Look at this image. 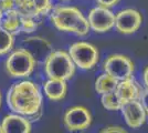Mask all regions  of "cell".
I'll return each instance as SVG.
<instances>
[{
	"label": "cell",
	"mask_w": 148,
	"mask_h": 133,
	"mask_svg": "<svg viewBox=\"0 0 148 133\" xmlns=\"http://www.w3.org/2000/svg\"><path fill=\"white\" fill-rule=\"evenodd\" d=\"M7 104L14 113L32 116L42 109V93L37 84L29 80L13 83L7 92Z\"/></svg>",
	"instance_id": "cell-1"
},
{
	"label": "cell",
	"mask_w": 148,
	"mask_h": 133,
	"mask_svg": "<svg viewBox=\"0 0 148 133\" xmlns=\"http://www.w3.org/2000/svg\"><path fill=\"white\" fill-rule=\"evenodd\" d=\"M50 19L56 29L64 32H71L80 37L88 34L91 29L88 20L76 7H56L51 12Z\"/></svg>",
	"instance_id": "cell-2"
},
{
	"label": "cell",
	"mask_w": 148,
	"mask_h": 133,
	"mask_svg": "<svg viewBox=\"0 0 148 133\" xmlns=\"http://www.w3.org/2000/svg\"><path fill=\"white\" fill-rule=\"evenodd\" d=\"M44 71L50 79L69 80L75 73L74 64L70 53L66 51H52L44 61Z\"/></svg>",
	"instance_id": "cell-3"
},
{
	"label": "cell",
	"mask_w": 148,
	"mask_h": 133,
	"mask_svg": "<svg viewBox=\"0 0 148 133\" xmlns=\"http://www.w3.org/2000/svg\"><path fill=\"white\" fill-rule=\"evenodd\" d=\"M37 61L25 48L14 50L6 60V70L12 78H28L36 69Z\"/></svg>",
	"instance_id": "cell-4"
},
{
	"label": "cell",
	"mask_w": 148,
	"mask_h": 133,
	"mask_svg": "<svg viewBox=\"0 0 148 133\" xmlns=\"http://www.w3.org/2000/svg\"><path fill=\"white\" fill-rule=\"evenodd\" d=\"M69 53L75 67H79L83 70L94 68L99 59V49L94 44L85 41H79L73 43L69 48Z\"/></svg>",
	"instance_id": "cell-5"
},
{
	"label": "cell",
	"mask_w": 148,
	"mask_h": 133,
	"mask_svg": "<svg viewBox=\"0 0 148 133\" xmlns=\"http://www.w3.org/2000/svg\"><path fill=\"white\" fill-rule=\"evenodd\" d=\"M103 69L104 72L111 74L117 81H122L133 76L135 67L128 57L124 54H112L105 60Z\"/></svg>",
	"instance_id": "cell-6"
},
{
	"label": "cell",
	"mask_w": 148,
	"mask_h": 133,
	"mask_svg": "<svg viewBox=\"0 0 148 133\" xmlns=\"http://www.w3.org/2000/svg\"><path fill=\"white\" fill-rule=\"evenodd\" d=\"M63 122L69 131H83L91 125L92 114L85 107L75 105L65 111Z\"/></svg>",
	"instance_id": "cell-7"
},
{
	"label": "cell",
	"mask_w": 148,
	"mask_h": 133,
	"mask_svg": "<svg viewBox=\"0 0 148 133\" xmlns=\"http://www.w3.org/2000/svg\"><path fill=\"white\" fill-rule=\"evenodd\" d=\"M87 20L93 31L104 33L114 28L115 13L107 7L97 6L90 11Z\"/></svg>",
	"instance_id": "cell-8"
},
{
	"label": "cell",
	"mask_w": 148,
	"mask_h": 133,
	"mask_svg": "<svg viewBox=\"0 0 148 133\" xmlns=\"http://www.w3.org/2000/svg\"><path fill=\"white\" fill-rule=\"evenodd\" d=\"M143 17L135 9H124L115 14V28L119 33H135L142 25Z\"/></svg>",
	"instance_id": "cell-9"
},
{
	"label": "cell",
	"mask_w": 148,
	"mask_h": 133,
	"mask_svg": "<svg viewBox=\"0 0 148 133\" xmlns=\"http://www.w3.org/2000/svg\"><path fill=\"white\" fill-rule=\"evenodd\" d=\"M122 114L126 124L132 129H139L146 122V111L139 100H132L122 104Z\"/></svg>",
	"instance_id": "cell-10"
},
{
	"label": "cell",
	"mask_w": 148,
	"mask_h": 133,
	"mask_svg": "<svg viewBox=\"0 0 148 133\" xmlns=\"http://www.w3.org/2000/svg\"><path fill=\"white\" fill-rule=\"evenodd\" d=\"M14 8L22 17L37 18L49 13L52 5L50 0H14Z\"/></svg>",
	"instance_id": "cell-11"
},
{
	"label": "cell",
	"mask_w": 148,
	"mask_h": 133,
	"mask_svg": "<svg viewBox=\"0 0 148 133\" xmlns=\"http://www.w3.org/2000/svg\"><path fill=\"white\" fill-rule=\"evenodd\" d=\"M23 48L30 52L36 61H45L52 52V45L47 39L42 37H30L23 41Z\"/></svg>",
	"instance_id": "cell-12"
},
{
	"label": "cell",
	"mask_w": 148,
	"mask_h": 133,
	"mask_svg": "<svg viewBox=\"0 0 148 133\" xmlns=\"http://www.w3.org/2000/svg\"><path fill=\"white\" fill-rule=\"evenodd\" d=\"M1 127L3 133H29L31 131L30 120L18 113L8 114L2 119Z\"/></svg>",
	"instance_id": "cell-13"
},
{
	"label": "cell",
	"mask_w": 148,
	"mask_h": 133,
	"mask_svg": "<svg viewBox=\"0 0 148 133\" xmlns=\"http://www.w3.org/2000/svg\"><path fill=\"white\" fill-rule=\"evenodd\" d=\"M115 93L122 104L132 100H138L140 98L142 89L134 79L128 78L122 81H118Z\"/></svg>",
	"instance_id": "cell-14"
},
{
	"label": "cell",
	"mask_w": 148,
	"mask_h": 133,
	"mask_svg": "<svg viewBox=\"0 0 148 133\" xmlns=\"http://www.w3.org/2000/svg\"><path fill=\"white\" fill-rule=\"evenodd\" d=\"M43 91L47 98L52 101L63 100L68 92V84L65 80L50 79L43 83Z\"/></svg>",
	"instance_id": "cell-15"
},
{
	"label": "cell",
	"mask_w": 148,
	"mask_h": 133,
	"mask_svg": "<svg viewBox=\"0 0 148 133\" xmlns=\"http://www.w3.org/2000/svg\"><path fill=\"white\" fill-rule=\"evenodd\" d=\"M21 19H22V16L13 7L3 11L0 22H1V25L8 31H10L11 33H16L21 29Z\"/></svg>",
	"instance_id": "cell-16"
},
{
	"label": "cell",
	"mask_w": 148,
	"mask_h": 133,
	"mask_svg": "<svg viewBox=\"0 0 148 133\" xmlns=\"http://www.w3.org/2000/svg\"><path fill=\"white\" fill-rule=\"evenodd\" d=\"M118 81L113 78L111 74L108 73H102L99 74V76L96 79L95 81V90L96 92L99 94H104L107 92H112V91H115V89L117 87Z\"/></svg>",
	"instance_id": "cell-17"
},
{
	"label": "cell",
	"mask_w": 148,
	"mask_h": 133,
	"mask_svg": "<svg viewBox=\"0 0 148 133\" xmlns=\"http://www.w3.org/2000/svg\"><path fill=\"white\" fill-rule=\"evenodd\" d=\"M13 33L8 31L0 25V56L7 54L13 48Z\"/></svg>",
	"instance_id": "cell-18"
},
{
	"label": "cell",
	"mask_w": 148,
	"mask_h": 133,
	"mask_svg": "<svg viewBox=\"0 0 148 133\" xmlns=\"http://www.w3.org/2000/svg\"><path fill=\"white\" fill-rule=\"evenodd\" d=\"M101 95H102L101 102H102V105L104 107V109L110 110V111H117V110H121L122 103L118 100L115 91L107 92V93H104V94H101Z\"/></svg>",
	"instance_id": "cell-19"
},
{
	"label": "cell",
	"mask_w": 148,
	"mask_h": 133,
	"mask_svg": "<svg viewBox=\"0 0 148 133\" xmlns=\"http://www.w3.org/2000/svg\"><path fill=\"white\" fill-rule=\"evenodd\" d=\"M38 28L37 23L34 21V18L31 17H22L21 19V29L25 32V33H31V32L36 31Z\"/></svg>",
	"instance_id": "cell-20"
},
{
	"label": "cell",
	"mask_w": 148,
	"mask_h": 133,
	"mask_svg": "<svg viewBox=\"0 0 148 133\" xmlns=\"http://www.w3.org/2000/svg\"><path fill=\"white\" fill-rule=\"evenodd\" d=\"M139 101L142 102L143 107L146 111V114L148 115V89L142 91L140 93V98H139Z\"/></svg>",
	"instance_id": "cell-21"
},
{
	"label": "cell",
	"mask_w": 148,
	"mask_h": 133,
	"mask_svg": "<svg viewBox=\"0 0 148 133\" xmlns=\"http://www.w3.org/2000/svg\"><path fill=\"white\" fill-rule=\"evenodd\" d=\"M101 132H103V133H114V132L125 133L126 132V130H124L123 127H104Z\"/></svg>",
	"instance_id": "cell-22"
},
{
	"label": "cell",
	"mask_w": 148,
	"mask_h": 133,
	"mask_svg": "<svg viewBox=\"0 0 148 133\" xmlns=\"http://www.w3.org/2000/svg\"><path fill=\"white\" fill-rule=\"evenodd\" d=\"M96 1H97V3H99V6L111 8V7L115 6V5H117L119 0H96Z\"/></svg>",
	"instance_id": "cell-23"
},
{
	"label": "cell",
	"mask_w": 148,
	"mask_h": 133,
	"mask_svg": "<svg viewBox=\"0 0 148 133\" xmlns=\"http://www.w3.org/2000/svg\"><path fill=\"white\" fill-rule=\"evenodd\" d=\"M0 6L5 11L7 9H10V8L14 7V0H0Z\"/></svg>",
	"instance_id": "cell-24"
},
{
	"label": "cell",
	"mask_w": 148,
	"mask_h": 133,
	"mask_svg": "<svg viewBox=\"0 0 148 133\" xmlns=\"http://www.w3.org/2000/svg\"><path fill=\"white\" fill-rule=\"evenodd\" d=\"M143 80H144V84H145L146 89H148V65L143 72Z\"/></svg>",
	"instance_id": "cell-25"
},
{
	"label": "cell",
	"mask_w": 148,
	"mask_h": 133,
	"mask_svg": "<svg viewBox=\"0 0 148 133\" xmlns=\"http://www.w3.org/2000/svg\"><path fill=\"white\" fill-rule=\"evenodd\" d=\"M2 14H3V9H2L1 6H0V20H1V18H2Z\"/></svg>",
	"instance_id": "cell-26"
},
{
	"label": "cell",
	"mask_w": 148,
	"mask_h": 133,
	"mask_svg": "<svg viewBox=\"0 0 148 133\" xmlns=\"http://www.w3.org/2000/svg\"><path fill=\"white\" fill-rule=\"evenodd\" d=\"M1 103H2V95H1V91H0V108H1Z\"/></svg>",
	"instance_id": "cell-27"
},
{
	"label": "cell",
	"mask_w": 148,
	"mask_h": 133,
	"mask_svg": "<svg viewBox=\"0 0 148 133\" xmlns=\"http://www.w3.org/2000/svg\"><path fill=\"white\" fill-rule=\"evenodd\" d=\"M0 133H3V130H2V127H1V124H0Z\"/></svg>",
	"instance_id": "cell-28"
},
{
	"label": "cell",
	"mask_w": 148,
	"mask_h": 133,
	"mask_svg": "<svg viewBox=\"0 0 148 133\" xmlns=\"http://www.w3.org/2000/svg\"><path fill=\"white\" fill-rule=\"evenodd\" d=\"M62 1H70V0H62Z\"/></svg>",
	"instance_id": "cell-29"
}]
</instances>
